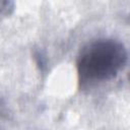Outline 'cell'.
<instances>
[{
  "instance_id": "7a4b0ae2",
  "label": "cell",
  "mask_w": 130,
  "mask_h": 130,
  "mask_svg": "<svg viewBox=\"0 0 130 130\" xmlns=\"http://www.w3.org/2000/svg\"><path fill=\"white\" fill-rule=\"evenodd\" d=\"M34 58L35 61L38 65V67L40 68L41 71H45L47 69V58L46 55L41 51V50H35L34 51Z\"/></svg>"
},
{
  "instance_id": "3957f363",
  "label": "cell",
  "mask_w": 130,
  "mask_h": 130,
  "mask_svg": "<svg viewBox=\"0 0 130 130\" xmlns=\"http://www.w3.org/2000/svg\"><path fill=\"white\" fill-rule=\"evenodd\" d=\"M14 4L10 1H0V16H6L13 10Z\"/></svg>"
},
{
  "instance_id": "6da1fadb",
  "label": "cell",
  "mask_w": 130,
  "mask_h": 130,
  "mask_svg": "<svg viewBox=\"0 0 130 130\" xmlns=\"http://www.w3.org/2000/svg\"><path fill=\"white\" fill-rule=\"evenodd\" d=\"M127 62L125 46L114 39H100L85 45L76 60L78 80L82 86L115 78Z\"/></svg>"
}]
</instances>
